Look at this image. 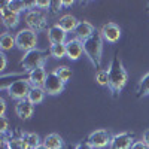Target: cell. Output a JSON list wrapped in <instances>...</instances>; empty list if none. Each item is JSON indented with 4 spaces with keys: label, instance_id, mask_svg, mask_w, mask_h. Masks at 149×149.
<instances>
[{
    "label": "cell",
    "instance_id": "cell-25",
    "mask_svg": "<svg viewBox=\"0 0 149 149\" xmlns=\"http://www.w3.org/2000/svg\"><path fill=\"white\" fill-rule=\"evenodd\" d=\"M54 73H55L64 84L72 78V69H70L69 66H60V67H57V69L54 70Z\"/></svg>",
    "mask_w": 149,
    "mask_h": 149
},
{
    "label": "cell",
    "instance_id": "cell-10",
    "mask_svg": "<svg viewBox=\"0 0 149 149\" xmlns=\"http://www.w3.org/2000/svg\"><path fill=\"white\" fill-rule=\"evenodd\" d=\"M134 143V136L131 133H118L112 136L109 149H130Z\"/></svg>",
    "mask_w": 149,
    "mask_h": 149
},
{
    "label": "cell",
    "instance_id": "cell-29",
    "mask_svg": "<svg viewBox=\"0 0 149 149\" xmlns=\"http://www.w3.org/2000/svg\"><path fill=\"white\" fill-rule=\"evenodd\" d=\"M0 121H2V130H0V131H2V134H6L9 131V121H8L6 116H2Z\"/></svg>",
    "mask_w": 149,
    "mask_h": 149
},
{
    "label": "cell",
    "instance_id": "cell-15",
    "mask_svg": "<svg viewBox=\"0 0 149 149\" xmlns=\"http://www.w3.org/2000/svg\"><path fill=\"white\" fill-rule=\"evenodd\" d=\"M15 112L21 119H30L34 113V104H31L27 98L26 100H19L15 104Z\"/></svg>",
    "mask_w": 149,
    "mask_h": 149
},
{
    "label": "cell",
    "instance_id": "cell-18",
    "mask_svg": "<svg viewBox=\"0 0 149 149\" xmlns=\"http://www.w3.org/2000/svg\"><path fill=\"white\" fill-rule=\"evenodd\" d=\"M42 143L48 149H63V146H64V142H63V139H61V136L57 134V133L48 134L46 137L42 140Z\"/></svg>",
    "mask_w": 149,
    "mask_h": 149
},
{
    "label": "cell",
    "instance_id": "cell-22",
    "mask_svg": "<svg viewBox=\"0 0 149 149\" xmlns=\"http://www.w3.org/2000/svg\"><path fill=\"white\" fill-rule=\"evenodd\" d=\"M136 93H137V97H145V95H149V72L142 76L137 88H136Z\"/></svg>",
    "mask_w": 149,
    "mask_h": 149
},
{
    "label": "cell",
    "instance_id": "cell-7",
    "mask_svg": "<svg viewBox=\"0 0 149 149\" xmlns=\"http://www.w3.org/2000/svg\"><path fill=\"white\" fill-rule=\"evenodd\" d=\"M90 145H93L95 149H104L107 146H110V142H112V136L109 131L106 130H95L93 131L88 139H86Z\"/></svg>",
    "mask_w": 149,
    "mask_h": 149
},
{
    "label": "cell",
    "instance_id": "cell-4",
    "mask_svg": "<svg viewBox=\"0 0 149 149\" xmlns=\"http://www.w3.org/2000/svg\"><path fill=\"white\" fill-rule=\"evenodd\" d=\"M24 19H26V24L29 26V29L36 33L43 31L48 27V14H46V10H42V9H33V10L26 12Z\"/></svg>",
    "mask_w": 149,
    "mask_h": 149
},
{
    "label": "cell",
    "instance_id": "cell-20",
    "mask_svg": "<svg viewBox=\"0 0 149 149\" xmlns=\"http://www.w3.org/2000/svg\"><path fill=\"white\" fill-rule=\"evenodd\" d=\"M14 46H17V37L12 34V33H3L0 36V48H2V51H9L12 49Z\"/></svg>",
    "mask_w": 149,
    "mask_h": 149
},
{
    "label": "cell",
    "instance_id": "cell-30",
    "mask_svg": "<svg viewBox=\"0 0 149 149\" xmlns=\"http://www.w3.org/2000/svg\"><path fill=\"white\" fill-rule=\"evenodd\" d=\"M130 149H149V148H148L142 140H137V142H134V143H133V146H131Z\"/></svg>",
    "mask_w": 149,
    "mask_h": 149
},
{
    "label": "cell",
    "instance_id": "cell-31",
    "mask_svg": "<svg viewBox=\"0 0 149 149\" xmlns=\"http://www.w3.org/2000/svg\"><path fill=\"white\" fill-rule=\"evenodd\" d=\"M0 61H2V66H0V70H5L6 69V66H8V60H6V55H5V52L2 51L0 52Z\"/></svg>",
    "mask_w": 149,
    "mask_h": 149
},
{
    "label": "cell",
    "instance_id": "cell-28",
    "mask_svg": "<svg viewBox=\"0 0 149 149\" xmlns=\"http://www.w3.org/2000/svg\"><path fill=\"white\" fill-rule=\"evenodd\" d=\"M49 6H51V2H48V0H36V9H49Z\"/></svg>",
    "mask_w": 149,
    "mask_h": 149
},
{
    "label": "cell",
    "instance_id": "cell-13",
    "mask_svg": "<svg viewBox=\"0 0 149 149\" xmlns=\"http://www.w3.org/2000/svg\"><path fill=\"white\" fill-rule=\"evenodd\" d=\"M48 40L51 45H60L67 42V33L61 29L60 26H52L48 29Z\"/></svg>",
    "mask_w": 149,
    "mask_h": 149
},
{
    "label": "cell",
    "instance_id": "cell-1",
    "mask_svg": "<svg viewBox=\"0 0 149 149\" xmlns=\"http://www.w3.org/2000/svg\"><path fill=\"white\" fill-rule=\"evenodd\" d=\"M107 72H109V85L107 86H109V90L112 91V94L116 97L124 90V86H125V84L128 81L127 70L124 69V64H122L118 52L113 55V58H112Z\"/></svg>",
    "mask_w": 149,
    "mask_h": 149
},
{
    "label": "cell",
    "instance_id": "cell-5",
    "mask_svg": "<svg viewBox=\"0 0 149 149\" xmlns=\"http://www.w3.org/2000/svg\"><path fill=\"white\" fill-rule=\"evenodd\" d=\"M31 90V85L29 82L27 78H19L14 82H10L8 86H6V91L9 94L10 98L19 102V100H26L29 97V93Z\"/></svg>",
    "mask_w": 149,
    "mask_h": 149
},
{
    "label": "cell",
    "instance_id": "cell-6",
    "mask_svg": "<svg viewBox=\"0 0 149 149\" xmlns=\"http://www.w3.org/2000/svg\"><path fill=\"white\" fill-rule=\"evenodd\" d=\"M17 48L24 52H29L36 49L37 45V33L30 29H22L17 33Z\"/></svg>",
    "mask_w": 149,
    "mask_h": 149
},
{
    "label": "cell",
    "instance_id": "cell-11",
    "mask_svg": "<svg viewBox=\"0 0 149 149\" xmlns=\"http://www.w3.org/2000/svg\"><path fill=\"white\" fill-rule=\"evenodd\" d=\"M100 33H102L103 40H106L109 43H116L119 40V37H121V29L115 22L104 24V26L102 27V30H100Z\"/></svg>",
    "mask_w": 149,
    "mask_h": 149
},
{
    "label": "cell",
    "instance_id": "cell-23",
    "mask_svg": "<svg viewBox=\"0 0 149 149\" xmlns=\"http://www.w3.org/2000/svg\"><path fill=\"white\" fill-rule=\"evenodd\" d=\"M22 139L26 140L29 149H34V148H37L39 145H42L40 143V137L36 133H22Z\"/></svg>",
    "mask_w": 149,
    "mask_h": 149
},
{
    "label": "cell",
    "instance_id": "cell-2",
    "mask_svg": "<svg viewBox=\"0 0 149 149\" xmlns=\"http://www.w3.org/2000/svg\"><path fill=\"white\" fill-rule=\"evenodd\" d=\"M103 37L100 31H95L91 37L82 40L84 43V52L88 57V60L91 61V64L102 70V54H103Z\"/></svg>",
    "mask_w": 149,
    "mask_h": 149
},
{
    "label": "cell",
    "instance_id": "cell-26",
    "mask_svg": "<svg viewBox=\"0 0 149 149\" xmlns=\"http://www.w3.org/2000/svg\"><path fill=\"white\" fill-rule=\"evenodd\" d=\"M95 81L100 84V85H109V72L102 69V70H97L95 73Z\"/></svg>",
    "mask_w": 149,
    "mask_h": 149
},
{
    "label": "cell",
    "instance_id": "cell-37",
    "mask_svg": "<svg viewBox=\"0 0 149 149\" xmlns=\"http://www.w3.org/2000/svg\"><path fill=\"white\" fill-rule=\"evenodd\" d=\"M2 149H8V148H6V146H5V145H2Z\"/></svg>",
    "mask_w": 149,
    "mask_h": 149
},
{
    "label": "cell",
    "instance_id": "cell-27",
    "mask_svg": "<svg viewBox=\"0 0 149 149\" xmlns=\"http://www.w3.org/2000/svg\"><path fill=\"white\" fill-rule=\"evenodd\" d=\"M64 5H63V0H52L51 2V6H49V14L51 15H57L60 14V10H63Z\"/></svg>",
    "mask_w": 149,
    "mask_h": 149
},
{
    "label": "cell",
    "instance_id": "cell-16",
    "mask_svg": "<svg viewBox=\"0 0 149 149\" xmlns=\"http://www.w3.org/2000/svg\"><path fill=\"white\" fill-rule=\"evenodd\" d=\"M95 31L97 30L94 29V26L91 22H88V21H79L76 30H74V34H76L78 39L85 40V39H88V37H91Z\"/></svg>",
    "mask_w": 149,
    "mask_h": 149
},
{
    "label": "cell",
    "instance_id": "cell-19",
    "mask_svg": "<svg viewBox=\"0 0 149 149\" xmlns=\"http://www.w3.org/2000/svg\"><path fill=\"white\" fill-rule=\"evenodd\" d=\"M45 90L43 88H39V86H31V90L29 93V97H27V100L31 103V104H40L43 102V98H45Z\"/></svg>",
    "mask_w": 149,
    "mask_h": 149
},
{
    "label": "cell",
    "instance_id": "cell-32",
    "mask_svg": "<svg viewBox=\"0 0 149 149\" xmlns=\"http://www.w3.org/2000/svg\"><path fill=\"white\" fill-rule=\"evenodd\" d=\"M76 149H95L93 145H90L88 142H81L76 145Z\"/></svg>",
    "mask_w": 149,
    "mask_h": 149
},
{
    "label": "cell",
    "instance_id": "cell-14",
    "mask_svg": "<svg viewBox=\"0 0 149 149\" xmlns=\"http://www.w3.org/2000/svg\"><path fill=\"white\" fill-rule=\"evenodd\" d=\"M48 78V73L45 70V67H39V69H34L31 72H29V82L31 86H39V88H43L45 85V81Z\"/></svg>",
    "mask_w": 149,
    "mask_h": 149
},
{
    "label": "cell",
    "instance_id": "cell-8",
    "mask_svg": "<svg viewBox=\"0 0 149 149\" xmlns=\"http://www.w3.org/2000/svg\"><path fill=\"white\" fill-rule=\"evenodd\" d=\"M64 86L66 84L61 81L57 74L52 72V73H48V78L45 81V85H43V90L48 95H58L64 91Z\"/></svg>",
    "mask_w": 149,
    "mask_h": 149
},
{
    "label": "cell",
    "instance_id": "cell-12",
    "mask_svg": "<svg viewBox=\"0 0 149 149\" xmlns=\"http://www.w3.org/2000/svg\"><path fill=\"white\" fill-rule=\"evenodd\" d=\"M66 48H67V58H70L72 61H76L82 57L84 52V43L81 39L74 37V39H70L66 42Z\"/></svg>",
    "mask_w": 149,
    "mask_h": 149
},
{
    "label": "cell",
    "instance_id": "cell-21",
    "mask_svg": "<svg viewBox=\"0 0 149 149\" xmlns=\"http://www.w3.org/2000/svg\"><path fill=\"white\" fill-rule=\"evenodd\" d=\"M49 54H51V57L55 58V60H60V58L67 57V48H66V43L51 45V46H49Z\"/></svg>",
    "mask_w": 149,
    "mask_h": 149
},
{
    "label": "cell",
    "instance_id": "cell-35",
    "mask_svg": "<svg viewBox=\"0 0 149 149\" xmlns=\"http://www.w3.org/2000/svg\"><path fill=\"white\" fill-rule=\"evenodd\" d=\"M63 5L69 8V6H73V5H74V2H73V0H72V2H70V0H63Z\"/></svg>",
    "mask_w": 149,
    "mask_h": 149
},
{
    "label": "cell",
    "instance_id": "cell-24",
    "mask_svg": "<svg viewBox=\"0 0 149 149\" xmlns=\"http://www.w3.org/2000/svg\"><path fill=\"white\" fill-rule=\"evenodd\" d=\"M8 6L10 10L17 12V14H21V12H29V5L27 2H22V0H8Z\"/></svg>",
    "mask_w": 149,
    "mask_h": 149
},
{
    "label": "cell",
    "instance_id": "cell-9",
    "mask_svg": "<svg viewBox=\"0 0 149 149\" xmlns=\"http://www.w3.org/2000/svg\"><path fill=\"white\" fill-rule=\"evenodd\" d=\"M0 17H2L3 26L6 29H15L18 24H19V14H17V12L9 9L8 0H6V2H3L2 6H0Z\"/></svg>",
    "mask_w": 149,
    "mask_h": 149
},
{
    "label": "cell",
    "instance_id": "cell-36",
    "mask_svg": "<svg viewBox=\"0 0 149 149\" xmlns=\"http://www.w3.org/2000/svg\"><path fill=\"white\" fill-rule=\"evenodd\" d=\"M34 149H48V148H46V146H45V145L42 143V145H39V146H37V148H34Z\"/></svg>",
    "mask_w": 149,
    "mask_h": 149
},
{
    "label": "cell",
    "instance_id": "cell-39",
    "mask_svg": "<svg viewBox=\"0 0 149 149\" xmlns=\"http://www.w3.org/2000/svg\"><path fill=\"white\" fill-rule=\"evenodd\" d=\"M69 149H76V146H74V148H72V146H70V148H69Z\"/></svg>",
    "mask_w": 149,
    "mask_h": 149
},
{
    "label": "cell",
    "instance_id": "cell-3",
    "mask_svg": "<svg viewBox=\"0 0 149 149\" xmlns=\"http://www.w3.org/2000/svg\"><path fill=\"white\" fill-rule=\"evenodd\" d=\"M48 55L49 51H43V49H33V51H29L24 54L22 60L19 61V66L26 70V72H31L34 69H39V67H43V64L46 63L48 60Z\"/></svg>",
    "mask_w": 149,
    "mask_h": 149
},
{
    "label": "cell",
    "instance_id": "cell-33",
    "mask_svg": "<svg viewBox=\"0 0 149 149\" xmlns=\"http://www.w3.org/2000/svg\"><path fill=\"white\" fill-rule=\"evenodd\" d=\"M0 107H2V113H0V118L6 116V102L5 98H0Z\"/></svg>",
    "mask_w": 149,
    "mask_h": 149
},
{
    "label": "cell",
    "instance_id": "cell-17",
    "mask_svg": "<svg viewBox=\"0 0 149 149\" xmlns=\"http://www.w3.org/2000/svg\"><path fill=\"white\" fill-rule=\"evenodd\" d=\"M78 24H79V21L74 18L73 15H63L60 18V21L57 22V26H60L66 33H69V31H74V30H76Z\"/></svg>",
    "mask_w": 149,
    "mask_h": 149
},
{
    "label": "cell",
    "instance_id": "cell-34",
    "mask_svg": "<svg viewBox=\"0 0 149 149\" xmlns=\"http://www.w3.org/2000/svg\"><path fill=\"white\" fill-rule=\"evenodd\" d=\"M148 148H149V130H146L145 133H143V140H142Z\"/></svg>",
    "mask_w": 149,
    "mask_h": 149
},
{
    "label": "cell",
    "instance_id": "cell-38",
    "mask_svg": "<svg viewBox=\"0 0 149 149\" xmlns=\"http://www.w3.org/2000/svg\"><path fill=\"white\" fill-rule=\"evenodd\" d=\"M146 9H148V12H149V3H148V6H146Z\"/></svg>",
    "mask_w": 149,
    "mask_h": 149
}]
</instances>
